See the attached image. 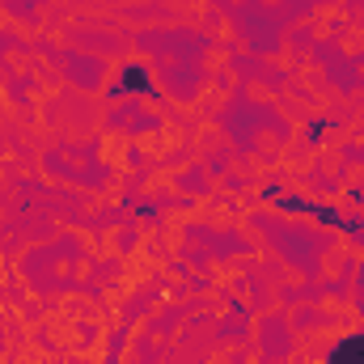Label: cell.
<instances>
[{"instance_id":"cell-1","label":"cell","mask_w":364,"mask_h":364,"mask_svg":"<svg viewBox=\"0 0 364 364\" xmlns=\"http://www.w3.org/2000/svg\"><path fill=\"white\" fill-rule=\"evenodd\" d=\"M331 360H335V364H364V335H360V339H352V343H343Z\"/></svg>"}]
</instances>
